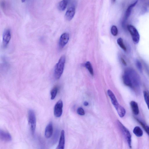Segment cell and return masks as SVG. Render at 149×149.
Instances as JSON below:
<instances>
[{"label":"cell","instance_id":"obj_11","mask_svg":"<svg viewBox=\"0 0 149 149\" xmlns=\"http://www.w3.org/2000/svg\"><path fill=\"white\" fill-rule=\"evenodd\" d=\"M75 13V7H72L70 8L66 11L65 18L66 20L70 21L74 18Z\"/></svg>","mask_w":149,"mask_h":149},{"label":"cell","instance_id":"obj_29","mask_svg":"<svg viewBox=\"0 0 149 149\" xmlns=\"http://www.w3.org/2000/svg\"><path fill=\"white\" fill-rule=\"evenodd\" d=\"M84 105L85 106H87L89 105V103L85 101L84 103Z\"/></svg>","mask_w":149,"mask_h":149},{"label":"cell","instance_id":"obj_7","mask_svg":"<svg viewBox=\"0 0 149 149\" xmlns=\"http://www.w3.org/2000/svg\"><path fill=\"white\" fill-rule=\"evenodd\" d=\"M63 103L61 100H59L56 104L54 108V115L57 117H60L63 112Z\"/></svg>","mask_w":149,"mask_h":149},{"label":"cell","instance_id":"obj_12","mask_svg":"<svg viewBox=\"0 0 149 149\" xmlns=\"http://www.w3.org/2000/svg\"><path fill=\"white\" fill-rule=\"evenodd\" d=\"M53 127L52 122L49 123L47 125L45 129V135L46 138L47 139L50 138L53 134Z\"/></svg>","mask_w":149,"mask_h":149},{"label":"cell","instance_id":"obj_28","mask_svg":"<svg viewBox=\"0 0 149 149\" xmlns=\"http://www.w3.org/2000/svg\"><path fill=\"white\" fill-rule=\"evenodd\" d=\"M121 62H122L123 64L125 66H126L127 65L126 62L124 60L123 58H121Z\"/></svg>","mask_w":149,"mask_h":149},{"label":"cell","instance_id":"obj_13","mask_svg":"<svg viewBox=\"0 0 149 149\" xmlns=\"http://www.w3.org/2000/svg\"><path fill=\"white\" fill-rule=\"evenodd\" d=\"M65 143V132L62 130L61 132L59 144L57 148V149H64Z\"/></svg>","mask_w":149,"mask_h":149},{"label":"cell","instance_id":"obj_5","mask_svg":"<svg viewBox=\"0 0 149 149\" xmlns=\"http://www.w3.org/2000/svg\"><path fill=\"white\" fill-rule=\"evenodd\" d=\"M117 124L122 132L127 141L128 145L130 148H131V136L130 132L128 129L126 128L119 121H117Z\"/></svg>","mask_w":149,"mask_h":149},{"label":"cell","instance_id":"obj_18","mask_svg":"<svg viewBox=\"0 0 149 149\" xmlns=\"http://www.w3.org/2000/svg\"><path fill=\"white\" fill-rule=\"evenodd\" d=\"M67 0H63L58 5V8L59 10L61 11H64L67 7Z\"/></svg>","mask_w":149,"mask_h":149},{"label":"cell","instance_id":"obj_10","mask_svg":"<svg viewBox=\"0 0 149 149\" xmlns=\"http://www.w3.org/2000/svg\"><path fill=\"white\" fill-rule=\"evenodd\" d=\"M0 138L5 142H9L12 140V137L9 133L1 130H0Z\"/></svg>","mask_w":149,"mask_h":149},{"label":"cell","instance_id":"obj_24","mask_svg":"<svg viewBox=\"0 0 149 149\" xmlns=\"http://www.w3.org/2000/svg\"><path fill=\"white\" fill-rule=\"evenodd\" d=\"M137 121L141 124L142 126L143 127L144 129L145 130V131L146 132L149 136V127L148 126L146 125L141 121L138 119Z\"/></svg>","mask_w":149,"mask_h":149},{"label":"cell","instance_id":"obj_1","mask_svg":"<svg viewBox=\"0 0 149 149\" xmlns=\"http://www.w3.org/2000/svg\"><path fill=\"white\" fill-rule=\"evenodd\" d=\"M107 93L119 116L121 118L123 117L126 113V111L125 108L119 103L115 94L111 90H108L107 91Z\"/></svg>","mask_w":149,"mask_h":149},{"label":"cell","instance_id":"obj_3","mask_svg":"<svg viewBox=\"0 0 149 149\" xmlns=\"http://www.w3.org/2000/svg\"><path fill=\"white\" fill-rule=\"evenodd\" d=\"M65 62L66 57L64 56H63L60 58L55 66L54 74V76L57 79H59L62 74Z\"/></svg>","mask_w":149,"mask_h":149},{"label":"cell","instance_id":"obj_17","mask_svg":"<svg viewBox=\"0 0 149 149\" xmlns=\"http://www.w3.org/2000/svg\"><path fill=\"white\" fill-rule=\"evenodd\" d=\"M133 132L138 137H140L143 136V132L141 128L139 126H136L134 129Z\"/></svg>","mask_w":149,"mask_h":149},{"label":"cell","instance_id":"obj_26","mask_svg":"<svg viewBox=\"0 0 149 149\" xmlns=\"http://www.w3.org/2000/svg\"><path fill=\"white\" fill-rule=\"evenodd\" d=\"M78 114L81 116H83L85 115L84 110L82 107H79L77 111Z\"/></svg>","mask_w":149,"mask_h":149},{"label":"cell","instance_id":"obj_9","mask_svg":"<svg viewBox=\"0 0 149 149\" xmlns=\"http://www.w3.org/2000/svg\"><path fill=\"white\" fill-rule=\"evenodd\" d=\"M11 38V31L9 29L5 30L3 34V44L4 47H6L9 44Z\"/></svg>","mask_w":149,"mask_h":149},{"label":"cell","instance_id":"obj_14","mask_svg":"<svg viewBox=\"0 0 149 149\" xmlns=\"http://www.w3.org/2000/svg\"><path fill=\"white\" fill-rule=\"evenodd\" d=\"M130 105L133 113L135 115H138L139 113V109L137 103L135 101H132Z\"/></svg>","mask_w":149,"mask_h":149},{"label":"cell","instance_id":"obj_30","mask_svg":"<svg viewBox=\"0 0 149 149\" xmlns=\"http://www.w3.org/2000/svg\"><path fill=\"white\" fill-rule=\"evenodd\" d=\"M25 0H21L22 3H24L25 2Z\"/></svg>","mask_w":149,"mask_h":149},{"label":"cell","instance_id":"obj_8","mask_svg":"<svg viewBox=\"0 0 149 149\" xmlns=\"http://www.w3.org/2000/svg\"><path fill=\"white\" fill-rule=\"evenodd\" d=\"M70 39V35L68 33H64L63 34L60 38L59 46L60 48H63L68 43Z\"/></svg>","mask_w":149,"mask_h":149},{"label":"cell","instance_id":"obj_23","mask_svg":"<svg viewBox=\"0 0 149 149\" xmlns=\"http://www.w3.org/2000/svg\"><path fill=\"white\" fill-rule=\"evenodd\" d=\"M111 33L113 36H116L117 35L118 30L116 26L115 25L111 27Z\"/></svg>","mask_w":149,"mask_h":149},{"label":"cell","instance_id":"obj_6","mask_svg":"<svg viewBox=\"0 0 149 149\" xmlns=\"http://www.w3.org/2000/svg\"><path fill=\"white\" fill-rule=\"evenodd\" d=\"M127 28L131 36L133 42L135 44H138L140 41V35L137 29L131 25H128Z\"/></svg>","mask_w":149,"mask_h":149},{"label":"cell","instance_id":"obj_25","mask_svg":"<svg viewBox=\"0 0 149 149\" xmlns=\"http://www.w3.org/2000/svg\"><path fill=\"white\" fill-rule=\"evenodd\" d=\"M136 64L138 70L141 73L142 72V67L141 63L139 60H137L136 61Z\"/></svg>","mask_w":149,"mask_h":149},{"label":"cell","instance_id":"obj_20","mask_svg":"<svg viewBox=\"0 0 149 149\" xmlns=\"http://www.w3.org/2000/svg\"><path fill=\"white\" fill-rule=\"evenodd\" d=\"M117 43L119 46L124 51H126L127 50L126 48L124 45L123 39L121 38H119L117 40Z\"/></svg>","mask_w":149,"mask_h":149},{"label":"cell","instance_id":"obj_19","mask_svg":"<svg viewBox=\"0 0 149 149\" xmlns=\"http://www.w3.org/2000/svg\"><path fill=\"white\" fill-rule=\"evenodd\" d=\"M58 91V88L57 87H54L51 90L50 92L51 99L53 100L55 98Z\"/></svg>","mask_w":149,"mask_h":149},{"label":"cell","instance_id":"obj_31","mask_svg":"<svg viewBox=\"0 0 149 149\" xmlns=\"http://www.w3.org/2000/svg\"><path fill=\"white\" fill-rule=\"evenodd\" d=\"M113 1L114 2H115L116 1V0H113Z\"/></svg>","mask_w":149,"mask_h":149},{"label":"cell","instance_id":"obj_2","mask_svg":"<svg viewBox=\"0 0 149 149\" xmlns=\"http://www.w3.org/2000/svg\"><path fill=\"white\" fill-rule=\"evenodd\" d=\"M129 77L132 85V88L134 89H138L140 88V81L139 76L134 70L128 69L125 72Z\"/></svg>","mask_w":149,"mask_h":149},{"label":"cell","instance_id":"obj_4","mask_svg":"<svg viewBox=\"0 0 149 149\" xmlns=\"http://www.w3.org/2000/svg\"><path fill=\"white\" fill-rule=\"evenodd\" d=\"M28 120L29 124L32 135H34L36 126V118L34 111L30 110L28 112Z\"/></svg>","mask_w":149,"mask_h":149},{"label":"cell","instance_id":"obj_16","mask_svg":"<svg viewBox=\"0 0 149 149\" xmlns=\"http://www.w3.org/2000/svg\"><path fill=\"white\" fill-rule=\"evenodd\" d=\"M123 80L124 84L126 86L132 88V85L129 77L125 72L123 76Z\"/></svg>","mask_w":149,"mask_h":149},{"label":"cell","instance_id":"obj_27","mask_svg":"<svg viewBox=\"0 0 149 149\" xmlns=\"http://www.w3.org/2000/svg\"><path fill=\"white\" fill-rule=\"evenodd\" d=\"M145 67L146 71L147 74L149 75V66L146 64L144 63V64Z\"/></svg>","mask_w":149,"mask_h":149},{"label":"cell","instance_id":"obj_22","mask_svg":"<svg viewBox=\"0 0 149 149\" xmlns=\"http://www.w3.org/2000/svg\"><path fill=\"white\" fill-rule=\"evenodd\" d=\"M143 93L145 101L149 110V94L146 91H144Z\"/></svg>","mask_w":149,"mask_h":149},{"label":"cell","instance_id":"obj_15","mask_svg":"<svg viewBox=\"0 0 149 149\" xmlns=\"http://www.w3.org/2000/svg\"><path fill=\"white\" fill-rule=\"evenodd\" d=\"M138 2V1H137L130 5L128 7L124 17V21H126L129 17L132 8L136 5Z\"/></svg>","mask_w":149,"mask_h":149},{"label":"cell","instance_id":"obj_21","mask_svg":"<svg viewBox=\"0 0 149 149\" xmlns=\"http://www.w3.org/2000/svg\"><path fill=\"white\" fill-rule=\"evenodd\" d=\"M85 66L91 75H94L93 70L91 64L88 61L85 64Z\"/></svg>","mask_w":149,"mask_h":149}]
</instances>
